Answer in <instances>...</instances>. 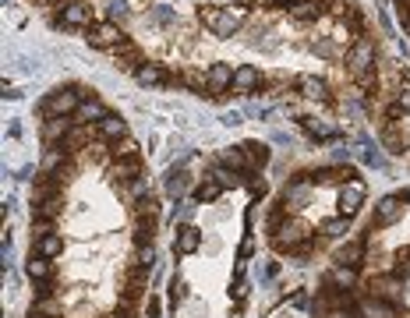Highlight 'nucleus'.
<instances>
[{
  "mask_svg": "<svg viewBox=\"0 0 410 318\" xmlns=\"http://www.w3.org/2000/svg\"><path fill=\"white\" fill-rule=\"evenodd\" d=\"M93 92L89 89H78V85H64V89H57V92H50L43 103L36 106V113L46 120V117H75L78 113V106L85 103Z\"/></svg>",
  "mask_w": 410,
  "mask_h": 318,
  "instance_id": "obj_1",
  "label": "nucleus"
},
{
  "mask_svg": "<svg viewBox=\"0 0 410 318\" xmlns=\"http://www.w3.org/2000/svg\"><path fill=\"white\" fill-rule=\"evenodd\" d=\"M199 21H202L212 36L226 39V36H233L237 25L244 21V11H226V7H209V4H205V7H199Z\"/></svg>",
  "mask_w": 410,
  "mask_h": 318,
  "instance_id": "obj_2",
  "label": "nucleus"
},
{
  "mask_svg": "<svg viewBox=\"0 0 410 318\" xmlns=\"http://www.w3.org/2000/svg\"><path fill=\"white\" fill-rule=\"evenodd\" d=\"M301 244H311V226H308L305 219L287 216V219L280 223V230L273 233V248L290 255V251H294V248H301Z\"/></svg>",
  "mask_w": 410,
  "mask_h": 318,
  "instance_id": "obj_3",
  "label": "nucleus"
},
{
  "mask_svg": "<svg viewBox=\"0 0 410 318\" xmlns=\"http://www.w3.org/2000/svg\"><path fill=\"white\" fill-rule=\"evenodd\" d=\"M89 43H93L96 50H117V46H124L127 39H124L120 25L106 18V21H96V25L89 28Z\"/></svg>",
  "mask_w": 410,
  "mask_h": 318,
  "instance_id": "obj_4",
  "label": "nucleus"
},
{
  "mask_svg": "<svg viewBox=\"0 0 410 318\" xmlns=\"http://www.w3.org/2000/svg\"><path fill=\"white\" fill-rule=\"evenodd\" d=\"M311 195H315V177H298V181H287L280 206H283V212H294V209H301Z\"/></svg>",
  "mask_w": 410,
  "mask_h": 318,
  "instance_id": "obj_5",
  "label": "nucleus"
},
{
  "mask_svg": "<svg viewBox=\"0 0 410 318\" xmlns=\"http://www.w3.org/2000/svg\"><path fill=\"white\" fill-rule=\"evenodd\" d=\"M71 127H75V117H46V120L39 124V138H43L46 149H53V145L68 142Z\"/></svg>",
  "mask_w": 410,
  "mask_h": 318,
  "instance_id": "obj_6",
  "label": "nucleus"
},
{
  "mask_svg": "<svg viewBox=\"0 0 410 318\" xmlns=\"http://www.w3.org/2000/svg\"><path fill=\"white\" fill-rule=\"evenodd\" d=\"M368 248V233H354L350 240H343L340 248H336V255H332V265H361L364 262V251Z\"/></svg>",
  "mask_w": 410,
  "mask_h": 318,
  "instance_id": "obj_7",
  "label": "nucleus"
},
{
  "mask_svg": "<svg viewBox=\"0 0 410 318\" xmlns=\"http://www.w3.org/2000/svg\"><path fill=\"white\" fill-rule=\"evenodd\" d=\"M368 287H372V297H379V301H389V304H400V301H404V280L393 276V272L372 276Z\"/></svg>",
  "mask_w": 410,
  "mask_h": 318,
  "instance_id": "obj_8",
  "label": "nucleus"
},
{
  "mask_svg": "<svg viewBox=\"0 0 410 318\" xmlns=\"http://www.w3.org/2000/svg\"><path fill=\"white\" fill-rule=\"evenodd\" d=\"M347 64H350V71H354V75L372 71V64H375V43H372L368 36H361V39L347 50Z\"/></svg>",
  "mask_w": 410,
  "mask_h": 318,
  "instance_id": "obj_9",
  "label": "nucleus"
},
{
  "mask_svg": "<svg viewBox=\"0 0 410 318\" xmlns=\"http://www.w3.org/2000/svg\"><path fill=\"white\" fill-rule=\"evenodd\" d=\"M93 134H96V142L117 145V142H124V138H127V120H124V117H117V113H106L100 124H93Z\"/></svg>",
  "mask_w": 410,
  "mask_h": 318,
  "instance_id": "obj_10",
  "label": "nucleus"
},
{
  "mask_svg": "<svg viewBox=\"0 0 410 318\" xmlns=\"http://www.w3.org/2000/svg\"><path fill=\"white\" fill-rule=\"evenodd\" d=\"M364 195H368V188H364V181H347L343 188H340V216H347V219H354L357 209H361V202H364Z\"/></svg>",
  "mask_w": 410,
  "mask_h": 318,
  "instance_id": "obj_11",
  "label": "nucleus"
},
{
  "mask_svg": "<svg viewBox=\"0 0 410 318\" xmlns=\"http://www.w3.org/2000/svg\"><path fill=\"white\" fill-rule=\"evenodd\" d=\"M233 75H237V68H233V64H226V60H216V64H209V71H205L209 92H212V96H219V92L233 89Z\"/></svg>",
  "mask_w": 410,
  "mask_h": 318,
  "instance_id": "obj_12",
  "label": "nucleus"
},
{
  "mask_svg": "<svg viewBox=\"0 0 410 318\" xmlns=\"http://www.w3.org/2000/svg\"><path fill=\"white\" fill-rule=\"evenodd\" d=\"M71 149L61 142V145H53V149H46L43 152V159H39V177H53V174H61V170H68V163H71Z\"/></svg>",
  "mask_w": 410,
  "mask_h": 318,
  "instance_id": "obj_13",
  "label": "nucleus"
},
{
  "mask_svg": "<svg viewBox=\"0 0 410 318\" xmlns=\"http://www.w3.org/2000/svg\"><path fill=\"white\" fill-rule=\"evenodd\" d=\"M216 163L226 166V170H237V174H255V163H251V156L244 152V145H226V149L216 156Z\"/></svg>",
  "mask_w": 410,
  "mask_h": 318,
  "instance_id": "obj_14",
  "label": "nucleus"
},
{
  "mask_svg": "<svg viewBox=\"0 0 410 318\" xmlns=\"http://www.w3.org/2000/svg\"><path fill=\"white\" fill-rule=\"evenodd\" d=\"M57 25H64V28H93V11H89L85 4H78V0H75V4H64Z\"/></svg>",
  "mask_w": 410,
  "mask_h": 318,
  "instance_id": "obj_15",
  "label": "nucleus"
},
{
  "mask_svg": "<svg viewBox=\"0 0 410 318\" xmlns=\"http://www.w3.org/2000/svg\"><path fill=\"white\" fill-rule=\"evenodd\" d=\"M322 283H325V290H354L357 287V265H329Z\"/></svg>",
  "mask_w": 410,
  "mask_h": 318,
  "instance_id": "obj_16",
  "label": "nucleus"
},
{
  "mask_svg": "<svg viewBox=\"0 0 410 318\" xmlns=\"http://www.w3.org/2000/svg\"><path fill=\"white\" fill-rule=\"evenodd\" d=\"M400 219H404V202H400L396 195L379 198V206H375V226H393V223H400Z\"/></svg>",
  "mask_w": 410,
  "mask_h": 318,
  "instance_id": "obj_17",
  "label": "nucleus"
},
{
  "mask_svg": "<svg viewBox=\"0 0 410 318\" xmlns=\"http://www.w3.org/2000/svg\"><path fill=\"white\" fill-rule=\"evenodd\" d=\"M233 89H237L241 96L258 92V89H262V71H258L255 64H241V68H237V75H233Z\"/></svg>",
  "mask_w": 410,
  "mask_h": 318,
  "instance_id": "obj_18",
  "label": "nucleus"
},
{
  "mask_svg": "<svg viewBox=\"0 0 410 318\" xmlns=\"http://www.w3.org/2000/svg\"><path fill=\"white\" fill-rule=\"evenodd\" d=\"M357 315L361 318H400L396 312V304H389V301H379V297H361L357 301Z\"/></svg>",
  "mask_w": 410,
  "mask_h": 318,
  "instance_id": "obj_19",
  "label": "nucleus"
},
{
  "mask_svg": "<svg viewBox=\"0 0 410 318\" xmlns=\"http://www.w3.org/2000/svg\"><path fill=\"white\" fill-rule=\"evenodd\" d=\"M135 78H138V85H145V89H156V85H167V82H170L167 68H163V64H152V60H142L138 71H135Z\"/></svg>",
  "mask_w": 410,
  "mask_h": 318,
  "instance_id": "obj_20",
  "label": "nucleus"
},
{
  "mask_svg": "<svg viewBox=\"0 0 410 318\" xmlns=\"http://www.w3.org/2000/svg\"><path fill=\"white\" fill-rule=\"evenodd\" d=\"M188 184H191V181H188V174H184L181 166H174V170L167 174V184H163V191H167V198H170V202H181V198L188 195Z\"/></svg>",
  "mask_w": 410,
  "mask_h": 318,
  "instance_id": "obj_21",
  "label": "nucleus"
},
{
  "mask_svg": "<svg viewBox=\"0 0 410 318\" xmlns=\"http://www.w3.org/2000/svg\"><path fill=\"white\" fill-rule=\"evenodd\" d=\"M202 248V233L195 226H177V240H174V251L177 255H195Z\"/></svg>",
  "mask_w": 410,
  "mask_h": 318,
  "instance_id": "obj_22",
  "label": "nucleus"
},
{
  "mask_svg": "<svg viewBox=\"0 0 410 318\" xmlns=\"http://www.w3.org/2000/svg\"><path fill=\"white\" fill-rule=\"evenodd\" d=\"M102 117H106V106L100 103V96H89L85 103L78 106V113H75V124H85V127H93V124H100Z\"/></svg>",
  "mask_w": 410,
  "mask_h": 318,
  "instance_id": "obj_23",
  "label": "nucleus"
},
{
  "mask_svg": "<svg viewBox=\"0 0 410 318\" xmlns=\"http://www.w3.org/2000/svg\"><path fill=\"white\" fill-rule=\"evenodd\" d=\"M294 85H298V92L308 96V100H325V92H329V85H325L318 75H298Z\"/></svg>",
  "mask_w": 410,
  "mask_h": 318,
  "instance_id": "obj_24",
  "label": "nucleus"
},
{
  "mask_svg": "<svg viewBox=\"0 0 410 318\" xmlns=\"http://www.w3.org/2000/svg\"><path fill=\"white\" fill-rule=\"evenodd\" d=\"M120 195H124L131 206H135V202H145V198H152V177H145V174H142V177H135V181H131V184H127Z\"/></svg>",
  "mask_w": 410,
  "mask_h": 318,
  "instance_id": "obj_25",
  "label": "nucleus"
},
{
  "mask_svg": "<svg viewBox=\"0 0 410 318\" xmlns=\"http://www.w3.org/2000/svg\"><path fill=\"white\" fill-rule=\"evenodd\" d=\"M25 272H28V280H36V283H50V280H53V262L43 258V255H32L28 265H25Z\"/></svg>",
  "mask_w": 410,
  "mask_h": 318,
  "instance_id": "obj_26",
  "label": "nucleus"
},
{
  "mask_svg": "<svg viewBox=\"0 0 410 318\" xmlns=\"http://www.w3.org/2000/svg\"><path fill=\"white\" fill-rule=\"evenodd\" d=\"M223 191H226V188H223V184H219L216 177H209V174H205L202 184L195 188V202H199V206H205V202H216V198H219Z\"/></svg>",
  "mask_w": 410,
  "mask_h": 318,
  "instance_id": "obj_27",
  "label": "nucleus"
},
{
  "mask_svg": "<svg viewBox=\"0 0 410 318\" xmlns=\"http://www.w3.org/2000/svg\"><path fill=\"white\" fill-rule=\"evenodd\" d=\"M61 251H64V237H61V233H50V237L36 240V251H32V255H43V258H57Z\"/></svg>",
  "mask_w": 410,
  "mask_h": 318,
  "instance_id": "obj_28",
  "label": "nucleus"
},
{
  "mask_svg": "<svg viewBox=\"0 0 410 318\" xmlns=\"http://www.w3.org/2000/svg\"><path fill=\"white\" fill-rule=\"evenodd\" d=\"M301 127L308 134H315V138H332L336 134V127L329 120H318V117H301Z\"/></svg>",
  "mask_w": 410,
  "mask_h": 318,
  "instance_id": "obj_29",
  "label": "nucleus"
},
{
  "mask_svg": "<svg viewBox=\"0 0 410 318\" xmlns=\"http://www.w3.org/2000/svg\"><path fill=\"white\" fill-rule=\"evenodd\" d=\"M290 14H294L298 21H315V18L322 14V7H318L315 0H298V4L290 7Z\"/></svg>",
  "mask_w": 410,
  "mask_h": 318,
  "instance_id": "obj_30",
  "label": "nucleus"
},
{
  "mask_svg": "<svg viewBox=\"0 0 410 318\" xmlns=\"http://www.w3.org/2000/svg\"><path fill=\"white\" fill-rule=\"evenodd\" d=\"M244 152L251 156L255 174H258V166H262V163H269V145H262V142H244Z\"/></svg>",
  "mask_w": 410,
  "mask_h": 318,
  "instance_id": "obj_31",
  "label": "nucleus"
},
{
  "mask_svg": "<svg viewBox=\"0 0 410 318\" xmlns=\"http://www.w3.org/2000/svg\"><path fill=\"white\" fill-rule=\"evenodd\" d=\"M110 156H113V163H120V159H138V145H135L131 138H124V142H117V145H113V152H110Z\"/></svg>",
  "mask_w": 410,
  "mask_h": 318,
  "instance_id": "obj_32",
  "label": "nucleus"
},
{
  "mask_svg": "<svg viewBox=\"0 0 410 318\" xmlns=\"http://www.w3.org/2000/svg\"><path fill=\"white\" fill-rule=\"evenodd\" d=\"M347 230H350V219H347V216H336V219H325V223H322V233H325V237H343Z\"/></svg>",
  "mask_w": 410,
  "mask_h": 318,
  "instance_id": "obj_33",
  "label": "nucleus"
},
{
  "mask_svg": "<svg viewBox=\"0 0 410 318\" xmlns=\"http://www.w3.org/2000/svg\"><path fill=\"white\" fill-rule=\"evenodd\" d=\"M135 262H138V269H156V248L152 244H138V251H135Z\"/></svg>",
  "mask_w": 410,
  "mask_h": 318,
  "instance_id": "obj_34",
  "label": "nucleus"
},
{
  "mask_svg": "<svg viewBox=\"0 0 410 318\" xmlns=\"http://www.w3.org/2000/svg\"><path fill=\"white\" fill-rule=\"evenodd\" d=\"M145 318H163V301L152 294V297H145Z\"/></svg>",
  "mask_w": 410,
  "mask_h": 318,
  "instance_id": "obj_35",
  "label": "nucleus"
},
{
  "mask_svg": "<svg viewBox=\"0 0 410 318\" xmlns=\"http://www.w3.org/2000/svg\"><path fill=\"white\" fill-rule=\"evenodd\" d=\"M248 188H251V195H255V198L269 195V181H266V177H251V184H248Z\"/></svg>",
  "mask_w": 410,
  "mask_h": 318,
  "instance_id": "obj_36",
  "label": "nucleus"
},
{
  "mask_svg": "<svg viewBox=\"0 0 410 318\" xmlns=\"http://www.w3.org/2000/svg\"><path fill=\"white\" fill-rule=\"evenodd\" d=\"M251 255H255V237H244L241 248H237V258L244 262V258H251Z\"/></svg>",
  "mask_w": 410,
  "mask_h": 318,
  "instance_id": "obj_37",
  "label": "nucleus"
},
{
  "mask_svg": "<svg viewBox=\"0 0 410 318\" xmlns=\"http://www.w3.org/2000/svg\"><path fill=\"white\" fill-rule=\"evenodd\" d=\"M117 18H127V4H120V0H110V21H117Z\"/></svg>",
  "mask_w": 410,
  "mask_h": 318,
  "instance_id": "obj_38",
  "label": "nucleus"
},
{
  "mask_svg": "<svg viewBox=\"0 0 410 318\" xmlns=\"http://www.w3.org/2000/svg\"><path fill=\"white\" fill-rule=\"evenodd\" d=\"M181 297H184V280L174 276V280H170V301H181Z\"/></svg>",
  "mask_w": 410,
  "mask_h": 318,
  "instance_id": "obj_39",
  "label": "nucleus"
},
{
  "mask_svg": "<svg viewBox=\"0 0 410 318\" xmlns=\"http://www.w3.org/2000/svg\"><path fill=\"white\" fill-rule=\"evenodd\" d=\"M396 103L404 106V110H410V82H404V85H400V92H396Z\"/></svg>",
  "mask_w": 410,
  "mask_h": 318,
  "instance_id": "obj_40",
  "label": "nucleus"
},
{
  "mask_svg": "<svg viewBox=\"0 0 410 318\" xmlns=\"http://www.w3.org/2000/svg\"><path fill=\"white\" fill-rule=\"evenodd\" d=\"M325 318H361L357 312H325Z\"/></svg>",
  "mask_w": 410,
  "mask_h": 318,
  "instance_id": "obj_41",
  "label": "nucleus"
},
{
  "mask_svg": "<svg viewBox=\"0 0 410 318\" xmlns=\"http://www.w3.org/2000/svg\"><path fill=\"white\" fill-rule=\"evenodd\" d=\"M276 276V265H262V280H273Z\"/></svg>",
  "mask_w": 410,
  "mask_h": 318,
  "instance_id": "obj_42",
  "label": "nucleus"
},
{
  "mask_svg": "<svg viewBox=\"0 0 410 318\" xmlns=\"http://www.w3.org/2000/svg\"><path fill=\"white\" fill-rule=\"evenodd\" d=\"M269 4H273V7H287V11H290V7H294L298 0H269Z\"/></svg>",
  "mask_w": 410,
  "mask_h": 318,
  "instance_id": "obj_43",
  "label": "nucleus"
},
{
  "mask_svg": "<svg viewBox=\"0 0 410 318\" xmlns=\"http://www.w3.org/2000/svg\"><path fill=\"white\" fill-rule=\"evenodd\" d=\"M407 206H410V191H407Z\"/></svg>",
  "mask_w": 410,
  "mask_h": 318,
  "instance_id": "obj_44",
  "label": "nucleus"
},
{
  "mask_svg": "<svg viewBox=\"0 0 410 318\" xmlns=\"http://www.w3.org/2000/svg\"><path fill=\"white\" fill-rule=\"evenodd\" d=\"M106 318H120V315H106Z\"/></svg>",
  "mask_w": 410,
  "mask_h": 318,
  "instance_id": "obj_45",
  "label": "nucleus"
}]
</instances>
